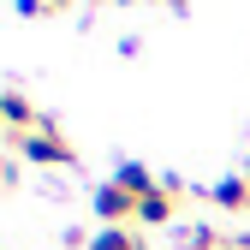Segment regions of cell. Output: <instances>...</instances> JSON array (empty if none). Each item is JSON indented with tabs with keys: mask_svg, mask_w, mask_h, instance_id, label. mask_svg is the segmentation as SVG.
I'll use <instances>...</instances> for the list:
<instances>
[{
	"mask_svg": "<svg viewBox=\"0 0 250 250\" xmlns=\"http://www.w3.org/2000/svg\"><path fill=\"white\" fill-rule=\"evenodd\" d=\"M18 161H30V167H72L78 155H72V143L42 119L36 131H18Z\"/></svg>",
	"mask_w": 250,
	"mask_h": 250,
	"instance_id": "cell-1",
	"label": "cell"
},
{
	"mask_svg": "<svg viewBox=\"0 0 250 250\" xmlns=\"http://www.w3.org/2000/svg\"><path fill=\"white\" fill-rule=\"evenodd\" d=\"M96 214L107 227H131L137 221V197L125 191V185H102V191H96Z\"/></svg>",
	"mask_w": 250,
	"mask_h": 250,
	"instance_id": "cell-2",
	"label": "cell"
},
{
	"mask_svg": "<svg viewBox=\"0 0 250 250\" xmlns=\"http://www.w3.org/2000/svg\"><path fill=\"white\" fill-rule=\"evenodd\" d=\"M208 203H214V208H227V214H244V208H250V173L214 179V185H208Z\"/></svg>",
	"mask_w": 250,
	"mask_h": 250,
	"instance_id": "cell-3",
	"label": "cell"
},
{
	"mask_svg": "<svg viewBox=\"0 0 250 250\" xmlns=\"http://www.w3.org/2000/svg\"><path fill=\"white\" fill-rule=\"evenodd\" d=\"M0 119H6L12 131H36V125H42V113L30 107L24 89H0Z\"/></svg>",
	"mask_w": 250,
	"mask_h": 250,
	"instance_id": "cell-4",
	"label": "cell"
},
{
	"mask_svg": "<svg viewBox=\"0 0 250 250\" xmlns=\"http://www.w3.org/2000/svg\"><path fill=\"white\" fill-rule=\"evenodd\" d=\"M173 214H179V197L155 185V191L137 203V227H173Z\"/></svg>",
	"mask_w": 250,
	"mask_h": 250,
	"instance_id": "cell-5",
	"label": "cell"
},
{
	"mask_svg": "<svg viewBox=\"0 0 250 250\" xmlns=\"http://www.w3.org/2000/svg\"><path fill=\"white\" fill-rule=\"evenodd\" d=\"M113 185H125V191H131V197L143 203V197H149V191H155V185H161V179H149V167H137V161H125V167L113 173Z\"/></svg>",
	"mask_w": 250,
	"mask_h": 250,
	"instance_id": "cell-6",
	"label": "cell"
},
{
	"mask_svg": "<svg viewBox=\"0 0 250 250\" xmlns=\"http://www.w3.org/2000/svg\"><path fill=\"white\" fill-rule=\"evenodd\" d=\"M89 250H143V244L131 238V227H102L96 238H89Z\"/></svg>",
	"mask_w": 250,
	"mask_h": 250,
	"instance_id": "cell-7",
	"label": "cell"
},
{
	"mask_svg": "<svg viewBox=\"0 0 250 250\" xmlns=\"http://www.w3.org/2000/svg\"><path fill=\"white\" fill-rule=\"evenodd\" d=\"M18 12H24V18H42L48 6H42V0H18Z\"/></svg>",
	"mask_w": 250,
	"mask_h": 250,
	"instance_id": "cell-8",
	"label": "cell"
},
{
	"mask_svg": "<svg viewBox=\"0 0 250 250\" xmlns=\"http://www.w3.org/2000/svg\"><path fill=\"white\" fill-rule=\"evenodd\" d=\"M18 179V161H0V185H12Z\"/></svg>",
	"mask_w": 250,
	"mask_h": 250,
	"instance_id": "cell-9",
	"label": "cell"
},
{
	"mask_svg": "<svg viewBox=\"0 0 250 250\" xmlns=\"http://www.w3.org/2000/svg\"><path fill=\"white\" fill-rule=\"evenodd\" d=\"M42 6H48V12H66V6H78V0H42Z\"/></svg>",
	"mask_w": 250,
	"mask_h": 250,
	"instance_id": "cell-10",
	"label": "cell"
},
{
	"mask_svg": "<svg viewBox=\"0 0 250 250\" xmlns=\"http://www.w3.org/2000/svg\"><path fill=\"white\" fill-rule=\"evenodd\" d=\"M232 250H250V232H244V238H238V244H232Z\"/></svg>",
	"mask_w": 250,
	"mask_h": 250,
	"instance_id": "cell-11",
	"label": "cell"
},
{
	"mask_svg": "<svg viewBox=\"0 0 250 250\" xmlns=\"http://www.w3.org/2000/svg\"><path fill=\"white\" fill-rule=\"evenodd\" d=\"M113 6H131V0H113Z\"/></svg>",
	"mask_w": 250,
	"mask_h": 250,
	"instance_id": "cell-12",
	"label": "cell"
},
{
	"mask_svg": "<svg viewBox=\"0 0 250 250\" xmlns=\"http://www.w3.org/2000/svg\"><path fill=\"white\" fill-rule=\"evenodd\" d=\"M167 6H185V0H167Z\"/></svg>",
	"mask_w": 250,
	"mask_h": 250,
	"instance_id": "cell-13",
	"label": "cell"
}]
</instances>
